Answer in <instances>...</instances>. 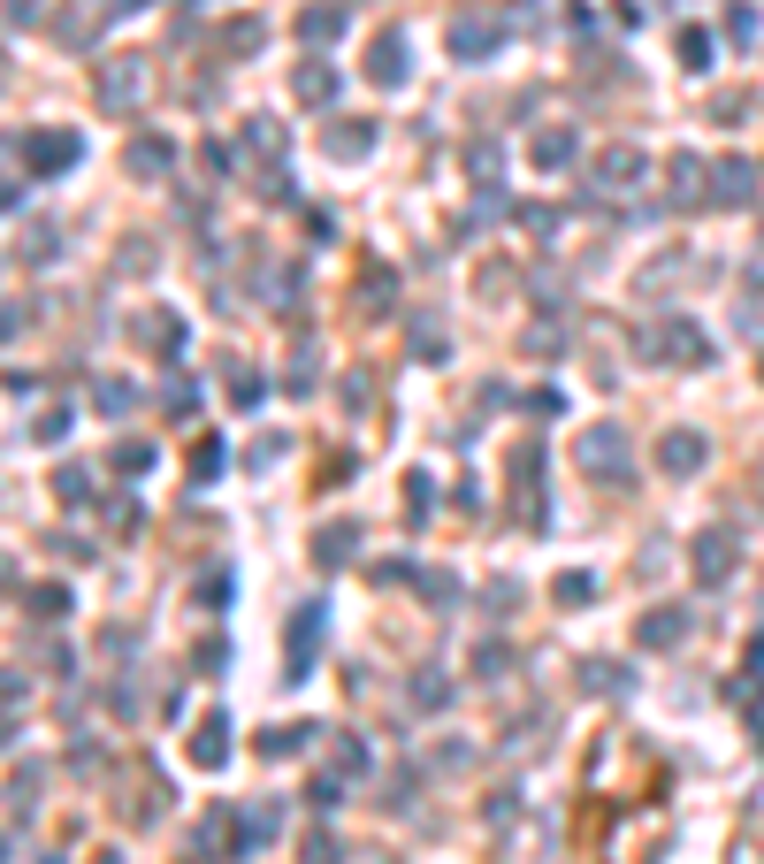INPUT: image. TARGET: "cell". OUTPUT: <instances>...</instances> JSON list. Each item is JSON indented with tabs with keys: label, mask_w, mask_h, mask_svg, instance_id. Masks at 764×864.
Returning <instances> with one entry per match:
<instances>
[{
	"label": "cell",
	"mask_w": 764,
	"mask_h": 864,
	"mask_svg": "<svg viewBox=\"0 0 764 864\" xmlns=\"http://www.w3.org/2000/svg\"><path fill=\"white\" fill-rule=\"evenodd\" d=\"M582 467H589V475H627V444H619V429H589V436H582Z\"/></svg>",
	"instance_id": "6da1fadb"
},
{
	"label": "cell",
	"mask_w": 764,
	"mask_h": 864,
	"mask_svg": "<svg viewBox=\"0 0 764 864\" xmlns=\"http://www.w3.org/2000/svg\"><path fill=\"white\" fill-rule=\"evenodd\" d=\"M23 162H31L38 176H54V169H69V162H77V139H69V131H38V139L23 146Z\"/></svg>",
	"instance_id": "7a4b0ae2"
},
{
	"label": "cell",
	"mask_w": 764,
	"mask_h": 864,
	"mask_svg": "<svg viewBox=\"0 0 764 864\" xmlns=\"http://www.w3.org/2000/svg\"><path fill=\"white\" fill-rule=\"evenodd\" d=\"M657 459H665V475H696V459H704V444H696L688 429H673V436L657 444Z\"/></svg>",
	"instance_id": "3957f363"
},
{
	"label": "cell",
	"mask_w": 764,
	"mask_h": 864,
	"mask_svg": "<svg viewBox=\"0 0 764 864\" xmlns=\"http://www.w3.org/2000/svg\"><path fill=\"white\" fill-rule=\"evenodd\" d=\"M100 100H108V108H131V100H139V62H115L108 85H100Z\"/></svg>",
	"instance_id": "277c9868"
},
{
	"label": "cell",
	"mask_w": 764,
	"mask_h": 864,
	"mask_svg": "<svg viewBox=\"0 0 764 864\" xmlns=\"http://www.w3.org/2000/svg\"><path fill=\"white\" fill-rule=\"evenodd\" d=\"M680 628H688V620L665 605V612H650V620H642V643H650V651H665V643H680Z\"/></svg>",
	"instance_id": "5b68a950"
},
{
	"label": "cell",
	"mask_w": 764,
	"mask_h": 864,
	"mask_svg": "<svg viewBox=\"0 0 764 864\" xmlns=\"http://www.w3.org/2000/svg\"><path fill=\"white\" fill-rule=\"evenodd\" d=\"M191 757H199V765H222V757H230V727H222V719H207V727H199V742H191Z\"/></svg>",
	"instance_id": "8992f818"
},
{
	"label": "cell",
	"mask_w": 764,
	"mask_h": 864,
	"mask_svg": "<svg viewBox=\"0 0 764 864\" xmlns=\"http://www.w3.org/2000/svg\"><path fill=\"white\" fill-rule=\"evenodd\" d=\"M696 574L704 581H727V535H704L696 543Z\"/></svg>",
	"instance_id": "52a82bcc"
},
{
	"label": "cell",
	"mask_w": 764,
	"mask_h": 864,
	"mask_svg": "<svg viewBox=\"0 0 764 864\" xmlns=\"http://www.w3.org/2000/svg\"><path fill=\"white\" fill-rule=\"evenodd\" d=\"M375 77H383V85H398V77H406V46H398V38H383V46H375Z\"/></svg>",
	"instance_id": "ba28073f"
},
{
	"label": "cell",
	"mask_w": 764,
	"mask_h": 864,
	"mask_svg": "<svg viewBox=\"0 0 764 864\" xmlns=\"http://www.w3.org/2000/svg\"><path fill=\"white\" fill-rule=\"evenodd\" d=\"M329 154H344V162H359V154H367V123H344V139L329 131Z\"/></svg>",
	"instance_id": "9c48e42d"
},
{
	"label": "cell",
	"mask_w": 764,
	"mask_h": 864,
	"mask_svg": "<svg viewBox=\"0 0 764 864\" xmlns=\"http://www.w3.org/2000/svg\"><path fill=\"white\" fill-rule=\"evenodd\" d=\"M313 620H321V612L306 605V612H299V628H291V666H306V651H313Z\"/></svg>",
	"instance_id": "30bf717a"
},
{
	"label": "cell",
	"mask_w": 764,
	"mask_h": 864,
	"mask_svg": "<svg viewBox=\"0 0 764 864\" xmlns=\"http://www.w3.org/2000/svg\"><path fill=\"white\" fill-rule=\"evenodd\" d=\"M719 184H727L719 199H750V169H742V162H727V169H719Z\"/></svg>",
	"instance_id": "8fae6325"
},
{
	"label": "cell",
	"mask_w": 764,
	"mask_h": 864,
	"mask_svg": "<svg viewBox=\"0 0 764 864\" xmlns=\"http://www.w3.org/2000/svg\"><path fill=\"white\" fill-rule=\"evenodd\" d=\"M131 169L146 176V169H168V146H160V139H153V146H139V154H131Z\"/></svg>",
	"instance_id": "7c38bea8"
},
{
	"label": "cell",
	"mask_w": 764,
	"mask_h": 864,
	"mask_svg": "<svg viewBox=\"0 0 764 864\" xmlns=\"http://www.w3.org/2000/svg\"><path fill=\"white\" fill-rule=\"evenodd\" d=\"M329 31H344V15H329V8H313V15H306V38H329Z\"/></svg>",
	"instance_id": "4fadbf2b"
},
{
	"label": "cell",
	"mask_w": 764,
	"mask_h": 864,
	"mask_svg": "<svg viewBox=\"0 0 764 864\" xmlns=\"http://www.w3.org/2000/svg\"><path fill=\"white\" fill-rule=\"evenodd\" d=\"M336 857V842H329V834H313V842H306V864H329Z\"/></svg>",
	"instance_id": "5bb4252c"
}]
</instances>
